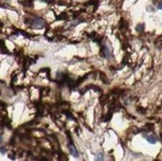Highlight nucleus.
I'll use <instances>...</instances> for the list:
<instances>
[{
  "mask_svg": "<svg viewBox=\"0 0 162 161\" xmlns=\"http://www.w3.org/2000/svg\"><path fill=\"white\" fill-rule=\"evenodd\" d=\"M45 21L43 20L42 18H34L33 20L31 21V26L33 28H35V29H42V28L45 27Z\"/></svg>",
  "mask_w": 162,
  "mask_h": 161,
  "instance_id": "nucleus-1",
  "label": "nucleus"
},
{
  "mask_svg": "<svg viewBox=\"0 0 162 161\" xmlns=\"http://www.w3.org/2000/svg\"><path fill=\"white\" fill-rule=\"evenodd\" d=\"M69 152H70V154L73 156V157H75V158L80 157V153H79V151H78V149L76 148L75 145L69 144Z\"/></svg>",
  "mask_w": 162,
  "mask_h": 161,
  "instance_id": "nucleus-2",
  "label": "nucleus"
},
{
  "mask_svg": "<svg viewBox=\"0 0 162 161\" xmlns=\"http://www.w3.org/2000/svg\"><path fill=\"white\" fill-rule=\"evenodd\" d=\"M146 140H147L148 143H150V144H155V143H157V138L155 137L154 135H148L146 136Z\"/></svg>",
  "mask_w": 162,
  "mask_h": 161,
  "instance_id": "nucleus-3",
  "label": "nucleus"
},
{
  "mask_svg": "<svg viewBox=\"0 0 162 161\" xmlns=\"http://www.w3.org/2000/svg\"><path fill=\"white\" fill-rule=\"evenodd\" d=\"M105 158H103V152H100V153L97 154V157H96V160L100 161V160H103Z\"/></svg>",
  "mask_w": 162,
  "mask_h": 161,
  "instance_id": "nucleus-4",
  "label": "nucleus"
},
{
  "mask_svg": "<svg viewBox=\"0 0 162 161\" xmlns=\"http://www.w3.org/2000/svg\"><path fill=\"white\" fill-rule=\"evenodd\" d=\"M157 8H158V9H160V10H162V0H160V1L158 2V5H157Z\"/></svg>",
  "mask_w": 162,
  "mask_h": 161,
  "instance_id": "nucleus-5",
  "label": "nucleus"
},
{
  "mask_svg": "<svg viewBox=\"0 0 162 161\" xmlns=\"http://www.w3.org/2000/svg\"><path fill=\"white\" fill-rule=\"evenodd\" d=\"M0 151H1V153H5V150H4L3 148H1V149H0Z\"/></svg>",
  "mask_w": 162,
  "mask_h": 161,
  "instance_id": "nucleus-6",
  "label": "nucleus"
},
{
  "mask_svg": "<svg viewBox=\"0 0 162 161\" xmlns=\"http://www.w3.org/2000/svg\"><path fill=\"white\" fill-rule=\"evenodd\" d=\"M1 143H2V135L0 134V144H1Z\"/></svg>",
  "mask_w": 162,
  "mask_h": 161,
  "instance_id": "nucleus-7",
  "label": "nucleus"
},
{
  "mask_svg": "<svg viewBox=\"0 0 162 161\" xmlns=\"http://www.w3.org/2000/svg\"><path fill=\"white\" fill-rule=\"evenodd\" d=\"M5 1H9V0H5Z\"/></svg>",
  "mask_w": 162,
  "mask_h": 161,
  "instance_id": "nucleus-8",
  "label": "nucleus"
}]
</instances>
